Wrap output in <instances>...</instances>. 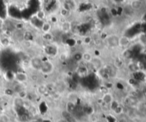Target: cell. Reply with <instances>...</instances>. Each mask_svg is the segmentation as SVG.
<instances>
[{"label":"cell","mask_w":146,"mask_h":122,"mask_svg":"<svg viewBox=\"0 0 146 122\" xmlns=\"http://www.w3.org/2000/svg\"><path fill=\"white\" fill-rule=\"evenodd\" d=\"M48 87L46 85H38L37 88H36V91L39 94L41 95H44L45 94L48 92Z\"/></svg>","instance_id":"cell-9"},{"label":"cell","mask_w":146,"mask_h":122,"mask_svg":"<svg viewBox=\"0 0 146 122\" xmlns=\"http://www.w3.org/2000/svg\"><path fill=\"white\" fill-rule=\"evenodd\" d=\"M38 122L37 120H33V121H32V122Z\"/></svg>","instance_id":"cell-25"},{"label":"cell","mask_w":146,"mask_h":122,"mask_svg":"<svg viewBox=\"0 0 146 122\" xmlns=\"http://www.w3.org/2000/svg\"><path fill=\"white\" fill-rule=\"evenodd\" d=\"M43 60L41 57L39 56H34L33 57L30 61H29V65L33 68L34 70L36 71H39L43 63Z\"/></svg>","instance_id":"cell-2"},{"label":"cell","mask_w":146,"mask_h":122,"mask_svg":"<svg viewBox=\"0 0 146 122\" xmlns=\"http://www.w3.org/2000/svg\"><path fill=\"white\" fill-rule=\"evenodd\" d=\"M118 122H128V119L124 116H121L118 118Z\"/></svg>","instance_id":"cell-22"},{"label":"cell","mask_w":146,"mask_h":122,"mask_svg":"<svg viewBox=\"0 0 146 122\" xmlns=\"http://www.w3.org/2000/svg\"><path fill=\"white\" fill-rule=\"evenodd\" d=\"M0 122H10V118L6 114H2L0 116Z\"/></svg>","instance_id":"cell-17"},{"label":"cell","mask_w":146,"mask_h":122,"mask_svg":"<svg viewBox=\"0 0 146 122\" xmlns=\"http://www.w3.org/2000/svg\"><path fill=\"white\" fill-rule=\"evenodd\" d=\"M122 56H123V57L126 58H129L131 56V53L130 52V51L126 50V51L122 53Z\"/></svg>","instance_id":"cell-21"},{"label":"cell","mask_w":146,"mask_h":122,"mask_svg":"<svg viewBox=\"0 0 146 122\" xmlns=\"http://www.w3.org/2000/svg\"><path fill=\"white\" fill-rule=\"evenodd\" d=\"M131 6L133 9H140L141 7V3L139 1H133L131 4Z\"/></svg>","instance_id":"cell-14"},{"label":"cell","mask_w":146,"mask_h":122,"mask_svg":"<svg viewBox=\"0 0 146 122\" xmlns=\"http://www.w3.org/2000/svg\"><path fill=\"white\" fill-rule=\"evenodd\" d=\"M36 15H37L38 19H41V20H42V19L45 18V13H44V11H38Z\"/></svg>","instance_id":"cell-19"},{"label":"cell","mask_w":146,"mask_h":122,"mask_svg":"<svg viewBox=\"0 0 146 122\" xmlns=\"http://www.w3.org/2000/svg\"><path fill=\"white\" fill-rule=\"evenodd\" d=\"M118 38H116V36H110L107 38V42L110 46L116 47L118 46Z\"/></svg>","instance_id":"cell-6"},{"label":"cell","mask_w":146,"mask_h":122,"mask_svg":"<svg viewBox=\"0 0 146 122\" xmlns=\"http://www.w3.org/2000/svg\"><path fill=\"white\" fill-rule=\"evenodd\" d=\"M71 29V24L68 21H66L64 23H63L61 25V30L62 31H64V33H67L70 31Z\"/></svg>","instance_id":"cell-10"},{"label":"cell","mask_w":146,"mask_h":122,"mask_svg":"<svg viewBox=\"0 0 146 122\" xmlns=\"http://www.w3.org/2000/svg\"><path fill=\"white\" fill-rule=\"evenodd\" d=\"M93 58H94L93 55L90 53H88V52H84L81 54L82 61H84L85 62H87V63H90Z\"/></svg>","instance_id":"cell-7"},{"label":"cell","mask_w":146,"mask_h":122,"mask_svg":"<svg viewBox=\"0 0 146 122\" xmlns=\"http://www.w3.org/2000/svg\"><path fill=\"white\" fill-rule=\"evenodd\" d=\"M102 102L105 103L106 104H110L113 102V97L112 94L107 92V93H105L103 95L102 98H101Z\"/></svg>","instance_id":"cell-5"},{"label":"cell","mask_w":146,"mask_h":122,"mask_svg":"<svg viewBox=\"0 0 146 122\" xmlns=\"http://www.w3.org/2000/svg\"><path fill=\"white\" fill-rule=\"evenodd\" d=\"M84 67H80L79 68V70H78V73H79V75H81V74H84V75H85L86 74V72H87V70H84Z\"/></svg>","instance_id":"cell-23"},{"label":"cell","mask_w":146,"mask_h":122,"mask_svg":"<svg viewBox=\"0 0 146 122\" xmlns=\"http://www.w3.org/2000/svg\"><path fill=\"white\" fill-rule=\"evenodd\" d=\"M113 111H114V112L115 114H118V115H120V114H121L122 113V111H123V109L121 106H120L119 104H118V106L116 107V108L113 109Z\"/></svg>","instance_id":"cell-16"},{"label":"cell","mask_w":146,"mask_h":122,"mask_svg":"<svg viewBox=\"0 0 146 122\" xmlns=\"http://www.w3.org/2000/svg\"><path fill=\"white\" fill-rule=\"evenodd\" d=\"M54 71V65L52 63V62L48 60L43 61L42 65L39 70L41 73H42L43 75H48L53 73Z\"/></svg>","instance_id":"cell-1"},{"label":"cell","mask_w":146,"mask_h":122,"mask_svg":"<svg viewBox=\"0 0 146 122\" xmlns=\"http://www.w3.org/2000/svg\"><path fill=\"white\" fill-rule=\"evenodd\" d=\"M58 58H59V60L61 61V62H65V61L68 59V53H61L59 54V56H58Z\"/></svg>","instance_id":"cell-13"},{"label":"cell","mask_w":146,"mask_h":122,"mask_svg":"<svg viewBox=\"0 0 146 122\" xmlns=\"http://www.w3.org/2000/svg\"><path fill=\"white\" fill-rule=\"evenodd\" d=\"M43 38H44V40H46L47 41H51L53 40V36L49 32L48 33H44V36H43Z\"/></svg>","instance_id":"cell-15"},{"label":"cell","mask_w":146,"mask_h":122,"mask_svg":"<svg viewBox=\"0 0 146 122\" xmlns=\"http://www.w3.org/2000/svg\"><path fill=\"white\" fill-rule=\"evenodd\" d=\"M1 43H2V45L3 46H10V40L8 39V38H3V39H2L1 40Z\"/></svg>","instance_id":"cell-18"},{"label":"cell","mask_w":146,"mask_h":122,"mask_svg":"<svg viewBox=\"0 0 146 122\" xmlns=\"http://www.w3.org/2000/svg\"><path fill=\"white\" fill-rule=\"evenodd\" d=\"M14 78H15V80H16L18 82L22 83V84L26 82H27L28 79L27 74L25 73V72H16L14 75Z\"/></svg>","instance_id":"cell-4"},{"label":"cell","mask_w":146,"mask_h":122,"mask_svg":"<svg viewBox=\"0 0 146 122\" xmlns=\"http://www.w3.org/2000/svg\"><path fill=\"white\" fill-rule=\"evenodd\" d=\"M51 28H52V26H51V24H49V23H47V22H46V23H44V24H43L42 26V31L44 33H48L49 31H50V30H51Z\"/></svg>","instance_id":"cell-12"},{"label":"cell","mask_w":146,"mask_h":122,"mask_svg":"<svg viewBox=\"0 0 146 122\" xmlns=\"http://www.w3.org/2000/svg\"><path fill=\"white\" fill-rule=\"evenodd\" d=\"M68 14V11H67V10L65 9H63L61 11V14L62 16H66V15Z\"/></svg>","instance_id":"cell-24"},{"label":"cell","mask_w":146,"mask_h":122,"mask_svg":"<svg viewBox=\"0 0 146 122\" xmlns=\"http://www.w3.org/2000/svg\"><path fill=\"white\" fill-rule=\"evenodd\" d=\"M28 93L25 89H20L19 91L17 92V97L21 99H24L27 97Z\"/></svg>","instance_id":"cell-11"},{"label":"cell","mask_w":146,"mask_h":122,"mask_svg":"<svg viewBox=\"0 0 146 122\" xmlns=\"http://www.w3.org/2000/svg\"><path fill=\"white\" fill-rule=\"evenodd\" d=\"M90 64L93 68L97 71L100 70L103 67V61L98 56H94L92 61L90 62Z\"/></svg>","instance_id":"cell-3"},{"label":"cell","mask_w":146,"mask_h":122,"mask_svg":"<svg viewBox=\"0 0 146 122\" xmlns=\"http://www.w3.org/2000/svg\"><path fill=\"white\" fill-rule=\"evenodd\" d=\"M130 43L129 39L126 36H122L118 39V46L120 47H126Z\"/></svg>","instance_id":"cell-8"},{"label":"cell","mask_w":146,"mask_h":122,"mask_svg":"<svg viewBox=\"0 0 146 122\" xmlns=\"http://www.w3.org/2000/svg\"><path fill=\"white\" fill-rule=\"evenodd\" d=\"M91 41H92V38H91V37H90V36H86V37L84 38V44H86V45L90 44V42H91Z\"/></svg>","instance_id":"cell-20"}]
</instances>
